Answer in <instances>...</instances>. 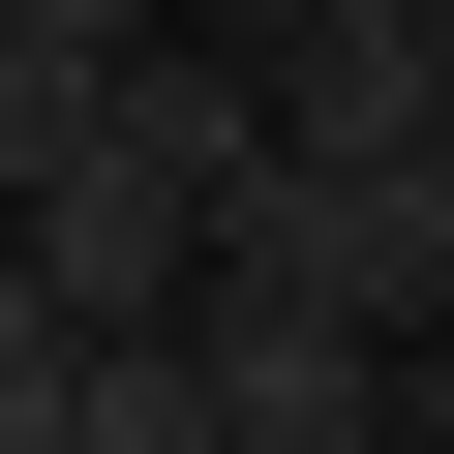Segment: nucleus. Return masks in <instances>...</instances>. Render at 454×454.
I'll return each instance as SVG.
<instances>
[{"label":"nucleus","mask_w":454,"mask_h":454,"mask_svg":"<svg viewBox=\"0 0 454 454\" xmlns=\"http://www.w3.org/2000/svg\"><path fill=\"white\" fill-rule=\"evenodd\" d=\"M243 91H273V152H424L454 121V31H424V0H273Z\"/></svg>","instance_id":"2"},{"label":"nucleus","mask_w":454,"mask_h":454,"mask_svg":"<svg viewBox=\"0 0 454 454\" xmlns=\"http://www.w3.org/2000/svg\"><path fill=\"white\" fill-rule=\"evenodd\" d=\"M61 364H91V333H61V273L0 243V454H61Z\"/></svg>","instance_id":"5"},{"label":"nucleus","mask_w":454,"mask_h":454,"mask_svg":"<svg viewBox=\"0 0 454 454\" xmlns=\"http://www.w3.org/2000/svg\"><path fill=\"white\" fill-rule=\"evenodd\" d=\"M182 364H212V454H394V333L333 303H182Z\"/></svg>","instance_id":"3"},{"label":"nucleus","mask_w":454,"mask_h":454,"mask_svg":"<svg viewBox=\"0 0 454 454\" xmlns=\"http://www.w3.org/2000/svg\"><path fill=\"white\" fill-rule=\"evenodd\" d=\"M0 243L61 273V333H182V303H212V182H182V152H121V121H61V182L0 212Z\"/></svg>","instance_id":"1"},{"label":"nucleus","mask_w":454,"mask_h":454,"mask_svg":"<svg viewBox=\"0 0 454 454\" xmlns=\"http://www.w3.org/2000/svg\"><path fill=\"white\" fill-rule=\"evenodd\" d=\"M61 454H212V364H182V333H91V364H61Z\"/></svg>","instance_id":"4"},{"label":"nucleus","mask_w":454,"mask_h":454,"mask_svg":"<svg viewBox=\"0 0 454 454\" xmlns=\"http://www.w3.org/2000/svg\"><path fill=\"white\" fill-rule=\"evenodd\" d=\"M394 454H454V333H394Z\"/></svg>","instance_id":"6"},{"label":"nucleus","mask_w":454,"mask_h":454,"mask_svg":"<svg viewBox=\"0 0 454 454\" xmlns=\"http://www.w3.org/2000/svg\"><path fill=\"white\" fill-rule=\"evenodd\" d=\"M424 31H454V0H424Z\"/></svg>","instance_id":"7"}]
</instances>
